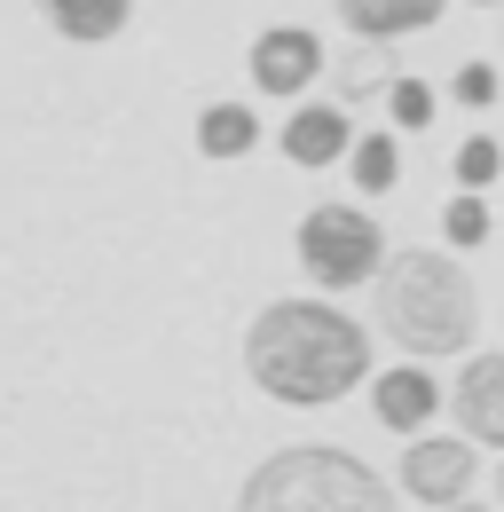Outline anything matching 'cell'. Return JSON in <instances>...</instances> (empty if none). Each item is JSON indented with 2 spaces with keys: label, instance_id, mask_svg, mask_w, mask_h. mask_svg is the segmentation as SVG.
Here are the masks:
<instances>
[{
  "label": "cell",
  "instance_id": "obj_20",
  "mask_svg": "<svg viewBox=\"0 0 504 512\" xmlns=\"http://www.w3.org/2000/svg\"><path fill=\"white\" fill-rule=\"evenodd\" d=\"M441 512H481V505H441Z\"/></svg>",
  "mask_w": 504,
  "mask_h": 512
},
{
  "label": "cell",
  "instance_id": "obj_5",
  "mask_svg": "<svg viewBox=\"0 0 504 512\" xmlns=\"http://www.w3.org/2000/svg\"><path fill=\"white\" fill-rule=\"evenodd\" d=\"M245 71H252V95L308 103V87L331 71V48H323V32H315V24H268V32H252Z\"/></svg>",
  "mask_w": 504,
  "mask_h": 512
},
{
  "label": "cell",
  "instance_id": "obj_11",
  "mask_svg": "<svg viewBox=\"0 0 504 512\" xmlns=\"http://www.w3.org/2000/svg\"><path fill=\"white\" fill-rule=\"evenodd\" d=\"M40 16L71 48H103V40H119L134 24V0H40Z\"/></svg>",
  "mask_w": 504,
  "mask_h": 512
},
{
  "label": "cell",
  "instance_id": "obj_13",
  "mask_svg": "<svg viewBox=\"0 0 504 512\" xmlns=\"http://www.w3.org/2000/svg\"><path fill=\"white\" fill-rule=\"evenodd\" d=\"M347 174H355V190H363V197H394V190H402V134H355Z\"/></svg>",
  "mask_w": 504,
  "mask_h": 512
},
{
  "label": "cell",
  "instance_id": "obj_4",
  "mask_svg": "<svg viewBox=\"0 0 504 512\" xmlns=\"http://www.w3.org/2000/svg\"><path fill=\"white\" fill-rule=\"evenodd\" d=\"M292 253H300V268H308L315 292H363V284H378V268H386V229H378L363 205H315V213H300V229H292Z\"/></svg>",
  "mask_w": 504,
  "mask_h": 512
},
{
  "label": "cell",
  "instance_id": "obj_17",
  "mask_svg": "<svg viewBox=\"0 0 504 512\" xmlns=\"http://www.w3.org/2000/svg\"><path fill=\"white\" fill-rule=\"evenodd\" d=\"M434 111H441V95L426 87V79H410V71H402V79L386 87V119H394V134H418V127H434Z\"/></svg>",
  "mask_w": 504,
  "mask_h": 512
},
{
  "label": "cell",
  "instance_id": "obj_3",
  "mask_svg": "<svg viewBox=\"0 0 504 512\" xmlns=\"http://www.w3.org/2000/svg\"><path fill=\"white\" fill-rule=\"evenodd\" d=\"M237 512H394V489L339 442H284L245 473Z\"/></svg>",
  "mask_w": 504,
  "mask_h": 512
},
{
  "label": "cell",
  "instance_id": "obj_8",
  "mask_svg": "<svg viewBox=\"0 0 504 512\" xmlns=\"http://www.w3.org/2000/svg\"><path fill=\"white\" fill-rule=\"evenodd\" d=\"M441 410V379L426 371V363H394V371H378L371 379V418L386 426V434H426Z\"/></svg>",
  "mask_w": 504,
  "mask_h": 512
},
{
  "label": "cell",
  "instance_id": "obj_14",
  "mask_svg": "<svg viewBox=\"0 0 504 512\" xmlns=\"http://www.w3.org/2000/svg\"><path fill=\"white\" fill-rule=\"evenodd\" d=\"M402 71H394V56H386V40H363L347 64H339V103H371V95H386Z\"/></svg>",
  "mask_w": 504,
  "mask_h": 512
},
{
  "label": "cell",
  "instance_id": "obj_19",
  "mask_svg": "<svg viewBox=\"0 0 504 512\" xmlns=\"http://www.w3.org/2000/svg\"><path fill=\"white\" fill-rule=\"evenodd\" d=\"M465 8H497V16H504V0H465Z\"/></svg>",
  "mask_w": 504,
  "mask_h": 512
},
{
  "label": "cell",
  "instance_id": "obj_7",
  "mask_svg": "<svg viewBox=\"0 0 504 512\" xmlns=\"http://www.w3.org/2000/svg\"><path fill=\"white\" fill-rule=\"evenodd\" d=\"M276 150L292 158V166H347V150H355V119H347V103H292V119L276 127Z\"/></svg>",
  "mask_w": 504,
  "mask_h": 512
},
{
  "label": "cell",
  "instance_id": "obj_12",
  "mask_svg": "<svg viewBox=\"0 0 504 512\" xmlns=\"http://www.w3.org/2000/svg\"><path fill=\"white\" fill-rule=\"evenodd\" d=\"M189 142H197V158L237 166V158H252V142H260V111H252V103H205L197 127H189Z\"/></svg>",
  "mask_w": 504,
  "mask_h": 512
},
{
  "label": "cell",
  "instance_id": "obj_18",
  "mask_svg": "<svg viewBox=\"0 0 504 512\" xmlns=\"http://www.w3.org/2000/svg\"><path fill=\"white\" fill-rule=\"evenodd\" d=\"M497 64H489V56H473V64H457L449 71V103H465V111H489V103H497Z\"/></svg>",
  "mask_w": 504,
  "mask_h": 512
},
{
  "label": "cell",
  "instance_id": "obj_2",
  "mask_svg": "<svg viewBox=\"0 0 504 512\" xmlns=\"http://www.w3.org/2000/svg\"><path fill=\"white\" fill-rule=\"evenodd\" d=\"M378 331L410 355V363H441V355H465L481 339V292H473V268L465 260L434 253V245H410L378 268Z\"/></svg>",
  "mask_w": 504,
  "mask_h": 512
},
{
  "label": "cell",
  "instance_id": "obj_9",
  "mask_svg": "<svg viewBox=\"0 0 504 512\" xmlns=\"http://www.w3.org/2000/svg\"><path fill=\"white\" fill-rule=\"evenodd\" d=\"M449 410H457V434H473L481 449H504V347L497 355H473L457 371Z\"/></svg>",
  "mask_w": 504,
  "mask_h": 512
},
{
  "label": "cell",
  "instance_id": "obj_21",
  "mask_svg": "<svg viewBox=\"0 0 504 512\" xmlns=\"http://www.w3.org/2000/svg\"><path fill=\"white\" fill-rule=\"evenodd\" d=\"M497 497H504V473H497Z\"/></svg>",
  "mask_w": 504,
  "mask_h": 512
},
{
  "label": "cell",
  "instance_id": "obj_10",
  "mask_svg": "<svg viewBox=\"0 0 504 512\" xmlns=\"http://www.w3.org/2000/svg\"><path fill=\"white\" fill-rule=\"evenodd\" d=\"M339 8V24L355 32V40H410V32H434L441 24V8L449 0H331Z\"/></svg>",
  "mask_w": 504,
  "mask_h": 512
},
{
  "label": "cell",
  "instance_id": "obj_6",
  "mask_svg": "<svg viewBox=\"0 0 504 512\" xmlns=\"http://www.w3.org/2000/svg\"><path fill=\"white\" fill-rule=\"evenodd\" d=\"M473 481H481V442L473 434H410V449H402V497L441 512V505H465Z\"/></svg>",
  "mask_w": 504,
  "mask_h": 512
},
{
  "label": "cell",
  "instance_id": "obj_16",
  "mask_svg": "<svg viewBox=\"0 0 504 512\" xmlns=\"http://www.w3.org/2000/svg\"><path fill=\"white\" fill-rule=\"evenodd\" d=\"M449 174H457V190H489V182L504 174V142L497 134H465L457 158H449Z\"/></svg>",
  "mask_w": 504,
  "mask_h": 512
},
{
  "label": "cell",
  "instance_id": "obj_1",
  "mask_svg": "<svg viewBox=\"0 0 504 512\" xmlns=\"http://www.w3.org/2000/svg\"><path fill=\"white\" fill-rule=\"evenodd\" d=\"M245 379L284 410H331L355 386H371V331L331 292H284L245 331Z\"/></svg>",
  "mask_w": 504,
  "mask_h": 512
},
{
  "label": "cell",
  "instance_id": "obj_15",
  "mask_svg": "<svg viewBox=\"0 0 504 512\" xmlns=\"http://www.w3.org/2000/svg\"><path fill=\"white\" fill-rule=\"evenodd\" d=\"M441 237H449V253L489 245V197H481V190H457L449 205H441Z\"/></svg>",
  "mask_w": 504,
  "mask_h": 512
}]
</instances>
